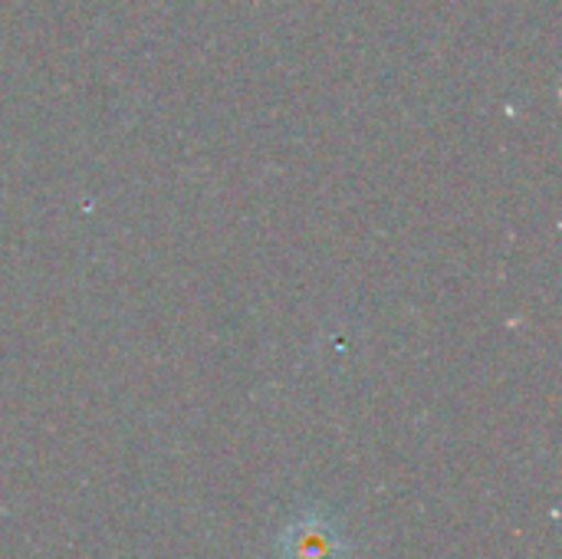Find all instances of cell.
Instances as JSON below:
<instances>
[{
	"instance_id": "obj_1",
	"label": "cell",
	"mask_w": 562,
	"mask_h": 559,
	"mask_svg": "<svg viewBox=\"0 0 562 559\" xmlns=\"http://www.w3.org/2000/svg\"><path fill=\"white\" fill-rule=\"evenodd\" d=\"M280 559H346L349 540L342 524L326 507H303L277 537Z\"/></svg>"
}]
</instances>
